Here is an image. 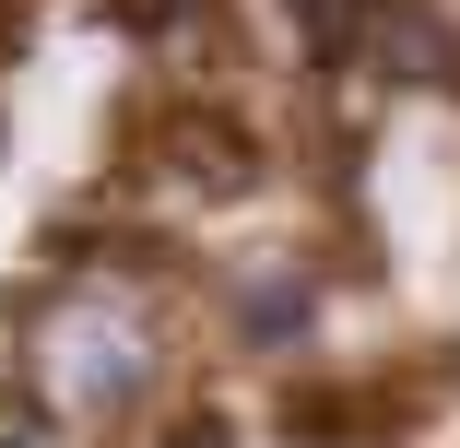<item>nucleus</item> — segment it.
Returning a JSON list of instances; mask_svg holds the SVG:
<instances>
[{"mask_svg":"<svg viewBox=\"0 0 460 448\" xmlns=\"http://www.w3.org/2000/svg\"><path fill=\"white\" fill-rule=\"evenodd\" d=\"M130 390H142L130 342H95V354H83V401H130Z\"/></svg>","mask_w":460,"mask_h":448,"instance_id":"obj_3","label":"nucleus"},{"mask_svg":"<svg viewBox=\"0 0 460 448\" xmlns=\"http://www.w3.org/2000/svg\"><path fill=\"white\" fill-rule=\"evenodd\" d=\"M0 448H48V425L36 413H0Z\"/></svg>","mask_w":460,"mask_h":448,"instance_id":"obj_6","label":"nucleus"},{"mask_svg":"<svg viewBox=\"0 0 460 448\" xmlns=\"http://www.w3.org/2000/svg\"><path fill=\"white\" fill-rule=\"evenodd\" d=\"M366 59H378V83H437L448 71V36L425 0H378V36H366Z\"/></svg>","mask_w":460,"mask_h":448,"instance_id":"obj_1","label":"nucleus"},{"mask_svg":"<svg viewBox=\"0 0 460 448\" xmlns=\"http://www.w3.org/2000/svg\"><path fill=\"white\" fill-rule=\"evenodd\" d=\"M165 448H236V436H225V425H177Z\"/></svg>","mask_w":460,"mask_h":448,"instance_id":"obj_7","label":"nucleus"},{"mask_svg":"<svg viewBox=\"0 0 460 448\" xmlns=\"http://www.w3.org/2000/svg\"><path fill=\"white\" fill-rule=\"evenodd\" d=\"M296 13V36H307V59H366V36H378V0H284Z\"/></svg>","mask_w":460,"mask_h":448,"instance_id":"obj_2","label":"nucleus"},{"mask_svg":"<svg viewBox=\"0 0 460 448\" xmlns=\"http://www.w3.org/2000/svg\"><path fill=\"white\" fill-rule=\"evenodd\" d=\"M107 13H119L130 36H165V24H190V13H201V0H107Z\"/></svg>","mask_w":460,"mask_h":448,"instance_id":"obj_5","label":"nucleus"},{"mask_svg":"<svg viewBox=\"0 0 460 448\" xmlns=\"http://www.w3.org/2000/svg\"><path fill=\"white\" fill-rule=\"evenodd\" d=\"M248 330H260V342L307 330V284H260V295H248Z\"/></svg>","mask_w":460,"mask_h":448,"instance_id":"obj_4","label":"nucleus"}]
</instances>
